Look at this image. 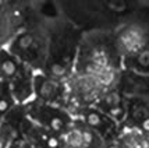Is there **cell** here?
Instances as JSON below:
<instances>
[{
	"instance_id": "obj_1",
	"label": "cell",
	"mask_w": 149,
	"mask_h": 148,
	"mask_svg": "<svg viewBox=\"0 0 149 148\" xmlns=\"http://www.w3.org/2000/svg\"><path fill=\"white\" fill-rule=\"evenodd\" d=\"M120 43L124 49L130 53H136L141 52L142 48L145 46V35L143 31L138 27H131L127 31H124L121 38H120Z\"/></svg>"
},
{
	"instance_id": "obj_2",
	"label": "cell",
	"mask_w": 149,
	"mask_h": 148,
	"mask_svg": "<svg viewBox=\"0 0 149 148\" xmlns=\"http://www.w3.org/2000/svg\"><path fill=\"white\" fill-rule=\"evenodd\" d=\"M65 142L68 148H84V138H82V131L81 130H71L70 133L65 134Z\"/></svg>"
},
{
	"instance_id": "obj_3",
	"label": "cell",
	"mask_w": 149,
	"mask_h": 148,
	"mask_svg": "<svg viewBox=\"0 0 149 148\" xmlns=\"http://www.w3.org/2000/svg\"><path fill=\"white\" fill-rule=\"evenodd\" d=\"M0 67H1V71L8 76V77H11L15 74V71H17V66L14 63L13 60H10V59H3L1 60V63H0Z\"/></svg>"
},
{
	"instance_id": "obj_4",
	"label": "cell",
	"mask_w": 149,
	"mask_h": 148,
	"mask_svg": "<svg viewBox=\"0 0 149 148\" xmlns=\"http://www.w3.org/2000/svg\"><path fill=\"white\" fill-rule=\"evenodd\" d=\"M39 94L43 98H52L54 94V85L49 81H42V84L39 85Z\"/></svg>"
},
{
	"instance_id": "obj_5",
	"label": "cell",
	"mask_w": 149,
	"mask_h": 148,
	"mask_svg": "<svg viewBox=\"0 0 149 148\" xmlns=\"http://www.w3.org/2000/svg\"><path fill=\"white\" fill-rule=\"evenodd\" d=\"M138 63L143 67H148L149 66V49H143V51L139 52L138 55Z\"/></svg>"
},
{
	"instance_id": "obj_6",
	"label": "cell",
	"mask_w": 149,
	"mask_h": 148,
	"mask_svg": "<svg viewBox=\"0 0 149 148\" xmlns=\"http://www.w3.org/2000/svg\"><path fill=\"white\" fill-rule=\"evenodd\" d=\"M32 42H33V39L31 35H22V36L18 39V46L21 49H28L29 46L32 45Z\"/></svg>"
},
{
	"instance_id": "obj_7",
	"label": "cell",
	"mask_w": 149,
	"mask_h": 148,
	"mask_svg": "<svg viewBox=\"0 0 149 148\" xmlns=\"http://www.w3.org/2000/svg\"><path fill=\"white\" fill-rule=\"evenodd\" d=\"M82 138H84L85 147H88L89 144L93 142V133L91 130H82Z\"/></svg>"
},
{
	"instance_id": "obj_8",
	"label": "cell",
	"mask_w": 149,
	"mask_h": 148,
	"mask_svg": "<svg viewBox=\"0 0 149 148\" xmlns=\"http://www.w3.org/2000/svg\"><path fill=\"white\" fill-rule=\"evenodd\" d=\"M50 127H52L54 131H61V129H63V122H61V119H58V117H52V120H50Z\"/></svg>"
},
{
	"instance_id": "obj_9",
	"label": "cell",
	"mask_w": 149,
	"mask_h": 148,
	"mask_svg": "<svg viewBox=\"0 0 149 148\" xmlns=\"http://www.w3.org/2000/svg\"><path fill=\"white\" fill-rule=\"evenodd\" d=\"M88 123L93 126V127H97V126H100V117L95 113H91V115L88 116Z\"/></svg>"
},
{
	"instance_id": "obj_10",
	"label": "cell",
	"mask_w": 149,
	"mask_h": 148,
	"mask_svg": "<svg viewBox=\"0 0 149 148\" xmlns=\"http://www.w3.org/2000/svg\"><path fill=\"white\" fill-rule=\"evenodd\" d=\"M118 101H120V98L117 97L116 94H110V95L106 97V102L109 103L110 106H116L117 103H118Z\"/></svg>"
},
{
	"instance_id": "obj_11",
	"label": "cell",
	"mask_w": 149,
	"mask_h": 148,
	"mask_svg": "<svg viewBox=\"0 0 149 148\" xmlns=\"http://www.w3.org/2000/svg\"><path fill=\"white\" fill-rule=\"evenodd\" d=\"M52 74L57 76V77L63 76V74H64V67H63V66H60V65H54L52 67Z\"/></svg>"
},
{
	"instance_id": "obj_12",
	"label": "cell",
	"mask_w": 149,
	"mask_h": 148,
	"mask_svg": "<svg viewBox=\"0 0 149 148\" xmlns=\"http://www.w3.org/2000/svg\"><path fill=\"white\" fill-rule=\"evenodd\" d=\"M7 109H8V102L6 99H0V113L6 112Z\"/></svg>"
},
{
	"instance_id": "obj_13",
	"label": "cell",
	"mask_w": 149,
	"mask_h": 148,
	"mask_svg": "<svg viewBox=\"0 0 149 148\" xmlns=\"http://www.w3.org/2000/svg\"><path fill=\"white\" fill-rule=\"evenodd\" d=\"M141 127H142L143 131L149 133V116L146 117V119H143V120H142V123H141Z\"/></svg>"
},
{
	"instance_id": "obj_14",
	"label": "cell",
	"mask_w": 149,
	"mask_h": 148,
	"mask_svg": "<svg viewBox=\"0 0 149 148\" xmlns=\"http://www.w3.org/2000/svg\"><path fill=\"white\" fill-rule=\"evenodd\" d=\"M47 145L50 148H56L58 145V141L56 138H49V141H47Z\"/></svg>"
},
{
	"instance_id": "obj_15",
	"label": "cell",
	"mask_w": 149,
	"mask_h": 148,
	"mask_svg": "<svg viewBox=\"0 0 149 148\" xmlns=\"http://www.w3.org/2000/svg\"><path fill=\"white\" fill-rule=\"evenodd\" d=\"M3 147H4V140L0 137V148H3Z\"/></svg>"
},
{
	"instance_id": "obj_16",
	"label": "cell",
	"mask_w": 149,
	"mask_h": 148,
	"mask_svg": "<svg viewBox=\"0 0 149 148\" xmlns=\"http://www.w3.org/2000/svg\"><path fill=\"white\" fill-rule=\"evenodd\" d=\"M17 148H19V147H17Z\"/></svg>"
}]
</instances>
